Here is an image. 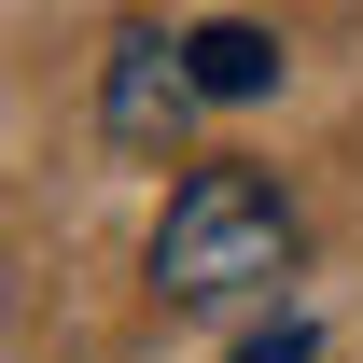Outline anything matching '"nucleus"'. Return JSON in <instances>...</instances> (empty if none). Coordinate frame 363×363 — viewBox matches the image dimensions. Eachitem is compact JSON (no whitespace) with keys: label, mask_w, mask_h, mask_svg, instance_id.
<instances>
[{"label":"nucleus","mask_w":363,"mask_h":363,"mask_svg":"<svg viewBox=\"0 0 363 363\" xmlns=\"http://www.w3.org/2000/svg\"><path fill=\"white\" fill-rule=\"evenodd\" d=\"M266 279H294V196L266 168H182L168 224H154V294L224 308V294H266Z\"/></svg>","instance_id":"nucleus-1"},{"label":"nucleus","mask_w":363,"mask_h":363,"mask_svg":"<svg viewBox=\"0 0 363 363\" xmlns=\"http://www.w3.org/2000/svg\"><path fill=\"white\" fill-rule=\"evenodd\" d=\"M196 56L182 43H154V28H126V43H112V84H98V126L126 140V154H154V140H182V112H196Z\"/></svg>","instance_id":"nucleus-2"},{"label":"nucleus","mask_w":363,"mask_h":363,"mask_svg":"<svg viewBox=\"0 0 363 363\" xmlns=\"http://www.w3.org/2000/svg\"><path fill=\"white\" fill-rule=\"evenodd\" d=\"M182 56H196V84H210V98H266V84H279V43H266V28H238V14L182 28Z\"/></svg>","instance_id":"nucleus-3"},{"label":"nucleus","mask_w":363,"mask_h":363,"mask_svg":"<svg viewBox=\"0 0 363 363\" xmlns=\"http://www.w3.org/2000/svg\"><path fill=\"white\" fill-rule=\"evenodd\" d=\"M238 363H308V321H279V335H252Z\"/></svg>","instance_id":"nucleus-4"}]
</instances>
